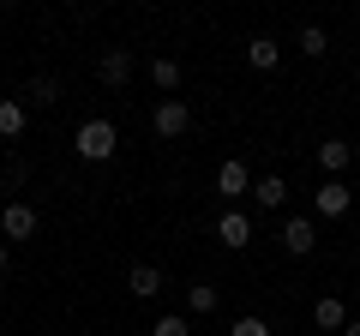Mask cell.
I'll use <instances>...</instances> for the list:
<instances>
[{
	"instance_id": "6da1fadb",
	"label": "cell",
	"mask_w": 360,
	"mask_h": 336,
	"mask_svg": "<svg viewBox=\"0 0 360 336\" xmlns=\"http://www.w3.org/2000/svg\"><path fill=\"white\" fill-rule=\"evenodd\" d=\"M115 144H120L115 120H84V127H78V138H72V150L84 156V162H108V156H115Z\"/></svg>"
},
{
	"instance_id": "7a4b0ae2",
	"label": "cell",
	"mask_w": 360,
	"mask_h": 336,
	"mask_svg": "<svg viewBox=\"0 0 360 336\" xmlns=\"http://www.w3.org/2000/svg\"><path fill=\"white\" fill-rule=\"evenodd\" d=\"M186 127H193V108L180 103V96H162V103L150 108V132L156 138H180Z\"/></svg>"
},
{
	"instance_id": "3957f363",
	"label": "cell",
	"mask_w": 360,
	"mask_h": 336,
	"mask_svg": "<svg viewBox=\"0 0 360 336\" xmlns=\"http://www.w3.org/2000/svg\"><path fill=\"white\" fill-rule=\"evenodd\" d=\"M0 234H6V240H30V234H37V210L13 198V205L0 210Z\"/></svg>"
},
{
	"instance_id": "277c9868",
	"label": "cell",
	"mask_w": 360,
	"mask_h": 336,
	"mask_svg": "<svg viewBox=\"0 0 360 336\" xmlns=\"http://www.w3.org/2000/svg\"><path fill=\"white\" fill-rule=\"evenodd\" d=\"M283 246L295 252V259H307L312 246H319V228H312V217H288V222H283Z\"/></svg>"
},
{
	"instance_id": "5b68a950",
	"label": "cell",
	"mask_w": 360,
	"mask_h": 336,
	"mask_svg": "<svg viewBox=\"0 0 360 336\" xmlns=\"http://www.w3.org/2000/svg\"><path fill=\"white\" fill-rule=\"evenodd\" d=\"M217 240L222 246H246L252 240V217H246V210H222L217 217Z\"/></svg>"
},
{
	"instance_id": "8992f818",
	"label": "cell",
	"mask_w": 360,
	"mask_h": 336,
	"mask_svg": "<svg viewBox=\"0 0 360 336\" xmlns=\"http://www.w3.org/2000/svg\"><path fill=\"white\" fill-rule=\"evenodd\" d=\"M312 210H319V217H348V186L342 181H324L319 193H312Z\"/></svg>"
},
{
	"instance_id": "52a82bcc",
	"label": "cell",
	"mask_w": 360,
	"mask_h": 336,
	"mask_svg": "<svg viewBox=\"0 0 360 336\" xmlns=\"http://www.w3.org/2000/svg\"><path fill=\"white\" fill-rule=\"evenodd\" d=\"M217 193H222V198L252 193V174H246V162H222V168H217Z\"/></svg>"
},
{
	"instance_id": "ba28073f",
	"label": "cell",
	"mask_w": 360,
	"mask_h": 336,
	"mask_svg": "<svg viewBox=\"0 0 360 336\" xmlns=\"http://www.w3.org/2000/svg\"><path fill=\"white\" fill-rule=\"evenodd\" d=\"M127 288H132L139 300H156V295H162V271H156V264H132Z\"/></svg>"
},
{
	"instance_id": "9c48e42d",
	"label": "cell",
	"mask_w": 360,
	"mask_h": 336,
	"mask_svg": "<svg viewBox=\"0 0 360 336\" xmlns=\"http://www.w3.org/2000/svg\"><path fill=\"white\" fill-rule=\"evenodd\" d=\"M25 127H30V108L18 103V96H6V103H0V138H18Z\"/></svg>"
},
{
	"instance_id": "30bf717a",
	"label": "cell",
	"mask_w": 360,
	"mask_h": 336,
	"mask_svg": "<svg viewBox=\"0 0 360 336\" xmlns=\"http://www.w3.org/2000/svg\"><path fill=\"white\" fill-rule=\"evenodd\" d=\"M96 72H103V84H127V78H132V54L127 49H108Z\"/></svg>"
},
{
	"instance_id": "8fae6325",
	"label": "cell",
	"mask_w": 360,
	"mask_h": 336,
	"mask_svg": "<svg viewBox=\"0 0 360 336\" xmlns=\"http://www.w3.org/2000/svg\"><path fill=\"white\" fill-rule=\"evenodd\" d=\"M312 324H319V330H342V324H348V306H342L336 295H324L319 306H312Z\"/></svg>"
},
{
	"instance_id": "7c38bea8",
	"label": "cell",
	"mask_w": 360,
	"mask_h": 336,
	"mask_svg": "<svg viewBox=\"0 0 360 336\" xmlns=\"http://www.w3.org/2000/svg\"><path fill=\"white\" fill-rule=\"evenodd\" d=\"M348 150H354L348 138H324V144H319V162H324V174H342V168H348Z\"/></svg>"
},
{
	"instance_id": "4fadbf2b",
	"label": "cell",
	"mask_w": 360,
	"mask_h": 336,
	"mask_svg": "<svg viewBox=\"0 0 360 336\" xmlns=\"http://www.w3.org/2000/svg\"><path fill=\"white\" fill-rule=\"evenodd\" d=\"M246 60H252L258 72H270V66L283 60V49H276V42H270V37H252V42H246Z\"/></svg>"
},
{
	"instance_id": "5bb4252c",
	"label": "cell",
	"mask_w": 360,
	"mask_h": 336,
	"mask_svg": "<svg viewBox=\"0 0 360 336\" xmlns=\"http://www.w3.org/2000/svg\"><path fill=\"white\" fill-rule=\"evenodd\" d=\"M252 198H258V205H264V210H283V205H288V186L276 181V174H264V181L252 186Z\"/></svg>"
},
{
	"instance_id": "9a60e30c",
	"label": "cell",
	"mask_w": 360,
	"mask_h": 336,
	"mask_svg": "<svg viewBox=\"0 0 360 336\" xmlns=\"http://www.w3.org/2000/svg\"><path fill=\"white\" fill-rule=\"evenodd\" d=\"M150 84H156V91H174V84H180V60L156 54V60H150Z\"/></svg>"
},
{
	"instance_id": "2e32d148",
	"label": "cell",
	"mask_w": 360,
	"mask_h": 336,
	"mask_svg": "<svg viewBox=\"0 0 360 336\" xmlns=\"http://www.w3.org/2000/svg\"><path fill=\"white\" fill-rule=\"evenodd\" d=\"M217 300H222V288H210V283L186 288V312H217Z\"/></svg>"
},
{
	"instance_id": "e0dca14e",
	"label": "cell",
	"mask_w": 360,
	"mask_h": 336,
	"mask_svg": "<svg viewBox=\"0 0 360 336\" xmlns=\"http://www.w3.org/2000/svg\"><path fill=\"white\" fill-rule=\"evenodd\" d=\"M324 49H330V37H324L319 25H307V30H300V54H324Z\"/></svg>"
},
{
	"instance_id": "ac0fdd59",
	"label": "cell",
	"mask_w": 360,
	"mask_h": 336,
	"mask_svg": "<svg viewBox=\"0 0 360 336\" xmlns=\"http://www.w3.org/2000/svg\"><path fill=\"white\" fill-rule=\"evenodd\" d=\"M229 336H270V324L258 318V312H246V318H234V330Z\"/></svg>"
},
{
	"instance_id": "d6986e66",
	"label": "cell",
	"mask_w": 360,
	"mask_h": 336,
	"mask_svg": "<svg viewBox=\"0 0 360 336\" xmlns=\"http://www.w3.org/2000/svg\"><path fill=\"white\" fill-rule=\"evenodd\" d=\"M30 96H37V103H60V84H54V78H37V84H30Z\"/></svg>"
},
{
	"instance_id": "ffe728a7",
	"label": "cell",
	"mask_w": 360,
	"mask_h": 336,
	"mask_svg": "<svg viewBox=\"0 0 360 336\" xmlns=\"http://www.w3.org/2000/svg\"><path fill=\"white\" fill-rule=\"evenodd\" d=\"M150 336H186V318H156Z\"/></svg>"
},
{
	"instance_id": "44dd1931",
	"label": "cell",
	"mask_w": 360,
	"mask_h": 336,
	"mask_svg": "<svg viewBox=\"0 0 360 336\" xmlns=\"http://www.w3.org/2000/svg\"><path fill=\"white\" fill-rule=\"evenodd\" d=\"M342 336H360V318H348V324H342Z\"/></svg>"
},
{
	"instance_id": "7402d4cb",
	"label": "cell",
	"mask_w": 360,
	"mask_h": 336,
	"mask_svg": "<svg viewBox=\"0 0 360 336\" xmlns=\"http://www.w3.org/2000/svg\"><path fill=\"white\" fill-rule=\"evenodd\" d=\"M0 271H6V240H0Z\"/></svg>"
},
{
	"instance_id": "603a6c76",
	"label": "cell",
	"mask_w": 360,
	"mask_h": 336,
	"mask_svg": "<svg viewBox=\"0 0 360 336\" xmlns=\"http://www.w3.org/2000/svg\"><path fill=\"white\" fill-rule=\"evenodd\" d=\"M354 234H360V217H354Z\"/></svg>"
},
{
	"instance_id": "cb8c5ba5",
	"label": "cell",
	"mask_w": 360,
	"mask_h": 336,
	"mask_svg": "<svg viewBox=\"0 0 360 336\" xmlns=\"http://www.w3.org/2000/svg\"><path fill=\"white\" fill-rule=\"evenodd\" d=\"M0 13H6V0H0Z\"/></svg>"
}]
</instances>
